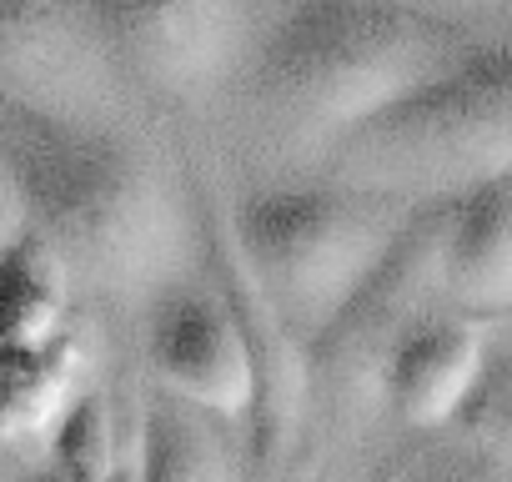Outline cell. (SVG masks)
I'll return each instance as SVG.
<instances>
[{"label": "cell", "mask_w": 512, "mask_h": 482, "mask_svg": "<svg viewBox=\"0 0 512 482\" xmlns=\"http://www.w3.org/2000/svg\"><path fill=\"white\" fill-rule=\"evenodd\" d=\"M6 171L21 181L36 236L116 297L151 292L186 252V211L126 141L21 101L6 106Z\"/></svg>", "instance_id": "obj_1"}, {"label": "cell", "mask_w": 512, "mask_h": 482, "mask_svg": "<svg viewBox=\"0 0 512 482\" xmlns=\"http://www.w3.org/2000/svg\"><path fill=\"white\" fill-rule=\"evenodd\" d=\"M0 61L11 101L51 116L86 121L106 86V31L91 0H0Z\"/></svg>", "instance_id": "obj_8"}, {"label": "cell", "mask_w": 512, "mask_h": 482, "mask_svg": "<svg viewBox=\"0 0 512 482\" xmlns=\"http://www.w3.org/2000/svg\"><path fill=\"white\" fill-rule=\"evenodd\" d=\"M146 352L171 397L201 407L206 417L251 422L256 412V372L241 342V327L216 287H171L161 292Z\"/></svg>", "instance_id": "obj_7"}, {"label": "cell", "mask_w": 512, "mask_h": 482, "mask_svg": "<svg viewBox=\"0 0 512 482\" xmlns=\"http://www.w3.org/2000/svg\"><path fill=\"white\" fill-rule=\"evenodd\" d=\"M111 482H141V457L131 452V457H126V462L111 472Z\"/></svg>", "instance_id": "obj_18"}, {"label": "cell", "mask_w": 512, "mask_h": 482, "mask_svg": "<svg viewBox=\"0 0 512 482\" xmlns=\"http://www.w3.org/2000/svg\"><path fill=\"white\" fill-rule=\"evenodd\" d=\"M6 297H0V332L6 347L0 352H26V347H51L71 332V282L76 272L46 236H26L6 247V267H0Z\"/></svg>", "instance_id": "obj_12"}, {"label": "cell", "mask_w": 512, "mask_h": 482, "mask_svg": "<svg viewBox=\"0 0 512 482\" xmlns=\"http://www.w3.org/2000/svg\"><path fill=\"white\" fill-rule=\"evenodd\" d=\"M111 51L166 96H201L231 61V0H91Z\"/></svg>", "instance_id": "obj_9"}, {"label": "cell", "mask_w": 512, "mask_h": 482, "mask_svg": "<svg viewBox=\"0 0 512 482\" xmlns=\"http://www.w3.org/2000/svg\"><path fill=\"white\" fill-rule=\"evenodd\" d=\"M26 482H71V477H66L61 467H41V472H36V477H26Z\"/></svg>", "instance_id": "obj_19"}, {"label": "cell", "mask_w": 512, "mask_h": 482, "mask_svg": "<svg viewBox=\"0 0 512 482\" xmlns=\"http://www.w3.org/2000/svg\"><path fill=\"white\" fill-rule=\"evenodd\" d=\"M141 482H231L226 452L206 427V412L181 397H151L136 437Z\"/></svg>", "instance_id": "obj_14"}, {"label": "cell", "mask_w": 512, "mask_h": 482, "mask_svg": "<svg viewBox=\"0 0 512 482\" xmlns=\"http://www.w3.org/2000/svg\"><path fill=\"white\" fill-rule=\"evenodd\" d=\"M477 41L402 0H297L256 61L267 116L307 146H342L447 76Z\"/></svg>", "instance_id": "obj_2"}, {"label": "cell", "mask_w": 512, "mask_h": 482, "mask_svg": "<svg viewBox=\"0 0 512 482\" xmlns=\"http://www.w3.org/2000/svg\"><path fill=\"white\" fill-rule=\"evenodd\" d=\"M367 482H512V462L457 432H412V442L387 452Z\"/></svg>", "instance_id": "obj_15"}, {"label": "cell", "mask_w": 512, "mask_h": 482, "mask_svg": "<svg viewBox=\"0 0 512 482\" xmlns=\"http://www.w3.org/2000/svg\"><path fill=\"white\" fill-rule=\"evenodd\" d=\"M6 357V437L31 442L51 427L66 422V412L86 397L81 372H86V347L76 332H66L51 347H26V352H0Z\"/></svg>", "instance_id": "obj_13"}, {"label": "cell", "mask_w": 512, "mask_h": 482, "mask_svg": "<svg viewBox=\"0 0 512 482\" xmlns=\"http://www.w3.org/2000/svg\"><path fill=\"white\" fill-rule=\"evenodd\" d=\"M452 226H457V196L422 201L407 231L397 236V247L387 252V262L377 267V277L317 337L312 372L332 402L362 407L382 397L397 347L442 317V302H452Z\"/></svg>", "instance_id": "obj_5"}, {"label": "cell", "mask_w": 512, "mask_h": 482, "mask_svg": "<svg viewBox=\"0 0 512 482\" xmlns=\"http://www.w3.org/2000/svg\"><path fill=\"white\" fill-rule=\"evenodd\" d=\"M211 272H216V292L226 297V307L241 327V342H246L251 372H256V412L246 422L251 452H256V462L272 467L292 452V442L302 432V417H307V402L317 392L312 347L287 327V317L277 312L267 287L246 267L236 231L211 236Z\"/></svg>", "instance_id": "obj_6"}, {"label": "cell", "mask_w": 512, "mask_h": 482, "mask_svg": "<svg viewBox=\"0 0 512 482\" xmlns=\"http://www.w3.org/2000/svg\"><path fill=\"white\" fill-rule=\"evenodd\" d=\"M447 432H457V437H467V442L512 462V352H492L477 397L467 402V412Z\"/></svg>", "instance_id": "obj_17"}, {"label": "cell", "mask_w": 512, "mask_h": 482, "mask_svg": "<svg viewBox=\"0 0 512 482\" xmlns=\"http://www.w3.org/2000/svg\"><path fill=\"white\" fill-rule=\"evenodd\" d=\"M417 206L422 201L352 181L256 191L236 206L231 231L287 327L307 347H317V337L377 277Z\"/></svg>", "instance_id": "obj_3"}, {"label": "cell", "mask_w": 512, "mask_h": 482, "mask_svg": "<svg viewBox=\"0 0 512 482\" xmlns=\"http://www.w3.org/2000/svg\"><path fill=\"white\" fill-rule=\"evenodd\" d=\"M131 452L121 447V427L116 412L101 392H86L66 422L56 427V457L51 467H61L71 482H111V472L126 462Z\"/></svg>", "instance_id": "obj_16"}, {"label": "cell", "mask_w": 512, "mask_h": 482, "mask_svg": "<svg viewBox=\"0 0 512 482\" xmlns=\"http://www.w3.org/2000/svg\"><path fill=\"white\" fill-rule=\"evenodd\" d=\"M452 307L472 317L512 307V176L457 196Z\"/></svg>", "instance_id": "obj_11"}, {"label": "cell", "mask_w": 512, "mask_h": 482, "mask_svg": "<svg viewBox=\"0 0 512 482\" xmlns=\"http://www.w3.org/2000/svg\"><path fill=\"white\" fill-rule=\"evenodd\" d=\"M492 352L497 347L487 342V332L477 322L437 317L397 347V357L387 367L382 402L397 412V422L407 432H447L477 397Z\"/></svg>", "instance_id": "obj_10"}, {"label": "cell", "mask_w": 512, "mask_h": 482, "mask_svg": "<svg viewBox=\"0 0 512 482\" xmlns=\"http://www.w3.org/2000/svg\"><path fill=\"white\" fill-rule=\"evenodd\" d=\"M352 186L447 201L512 176V41H477L447 76L337 146Z\"/></svg>", "instance_id": "obj_4"}]
</instances>
